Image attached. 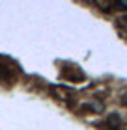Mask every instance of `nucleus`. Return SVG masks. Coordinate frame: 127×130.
Returning <instances> with one entry per match:
<instances>
[{
    "instance_id": "f257e3e1",
    "label": "nucleus",
    "mask_w": 127,
    "mask_h": 130,
    "mask_svg": "<svg viewBox=\"0 0 127 130\" xmlns=\"http://www.w3.org/2000/svg\"><path fill=\"white\" fill-rule=\"evenodd\" d=\"M108 125H110L112 128H120V126H122V121H120L118 115H110V117H108Z\"/></svg>"
},
{
    "instance_id": "f03ea898",
    "label": "nucleus",
    "mask_w": 127,
    "mask_h": 130,
    "mask_svg": "<svg viewBox=\"0 0 127 130\" xmlns=\"http://www.w3.org/2000/svg\"><path fill=\"white\" fill-rule=\"evenodd\" d=\"M123 102H127V95H125V97H123Z\"/></svg>"
}]
</instances>
